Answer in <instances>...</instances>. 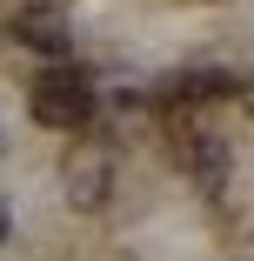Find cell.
Returning <instances> with one entry per match:
<instances>
[{
    "label": "cell",
    "mask_w": 254,
    "mask_h": 261,
    "mask_svg": "<svg viewBox=\"0 0 254 261\" xmlns=\"http://www.w3.org/2000/svg\"><path fill=\"white\" fill-rule=\"evenodd\" d=\"M27 108H34L40 127H87L94 87H87V74H74V67H47V74L27 87Z\"/></svg>",
    "instance_id": "1"
},
{
    "label": "cell",
    "mask_w": 254,
    "mask_h": 261,
    "mask_svg": "<svg viewBox=\"0 0 254 261\" xmlns=\"http://www.w3.org/2000/svg\"><path fill=\"white\" fill-rule=\"evenodd\" d=\"M61 188H67V207H80V215L107 207V194H114V161H107V147H74L67 161H61Z\"/></svg>",
    "instance_id": "2"
},
{
    "label": "cell",
    "mask_w": 254,
    "mask_h": 261,
    "mask_svg": "<svg viewBox=\"0 0 254 261\" xmlns=\"http://www.w3.org/2000/svg\"><path fill=\"white\" fill-rule=\"evenodd\" d=\"M174 154H181V168L194 174V188H208V194H221V188H228V141H221V134L187 127V134L174 141Z\"/></svg>",
    "instance_id": "3"
},
{
    "label": "cell",
    "mask_w": 254,
    "mask_h": 261,
    "mask_svg": "<svg viewBox=\"0 0 254 261\" xmlns=\"http://www.w3.org/2000/svg\"><path fill=\"white\" fill-rule=\"evenodd\" d=\"M14 40L20 47H34V54H67V14L61 7H20L14 14Z\"/></svg>",
    "instance_id": "4"
},
{
    "label": "cell",
    "mask_w": 254,
    "mask_h": 261,
    "mask_svg": "<svg viewBox=\"0 0 254 261\" xmlns=\"http://www.w3.org/2000/svg\"><path fill=\"white\" fill-rule=\"evenodd\" d=\"M228 87H234L228 74H181V81H174L181 100H208V94H228Z\"/></svg>",
    "instance_id": "5"
},
{
    "label": "cell",
    "mask_w": 254,
    "mask_h": 261,
    "mask_svg": "<svg viewBox=\"0 0 254 261\" xmlns=\"http://www.w3.org/2000/svg\"><path fill=\"white\" fill-rule=\"evenodd\" d=\"M0 241H7V201H0Z\"/></svg>",
    "instance_id": "6"
}]
</instances>
